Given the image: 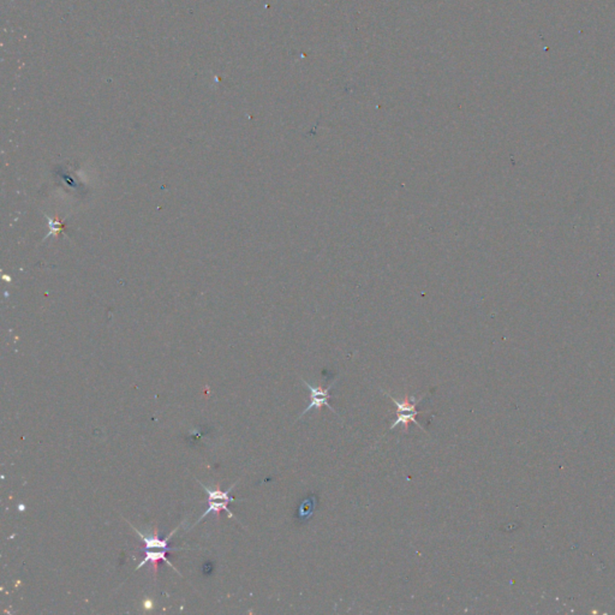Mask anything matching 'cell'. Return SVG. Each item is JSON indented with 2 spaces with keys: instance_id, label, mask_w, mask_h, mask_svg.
I'll use <instances>...</instances> for the list:
<instances>
[{
  "instance_id": "6da1fadb",
  "label": "cell",
  "mask_w": 615,
  "mask_h": 615,
  "mask_svg": "<svg viewBox=\"0 0 615 615\" xmlns=\"http://www.w3.org/2000/svg\"><path fill=\"white\" fill-rule=\"evenodd\" d=\"M381 390L386 395H387V397H388V398L393 400V403H395V407H397V418H395V422L390 425V430L395 429L397 425H403L404 432L407 433V429H409V422H412V423L416 425L418 428L423 429V427L420 425V422L416 420V416H418L420 413H422V412L417 410V405H418L420 400L425 398L427 395H422L420 398H417L416 395H411V397L407 395L403 400H398V399H395L393 395H390L388 392H386L385 390Z\"/></svg>"
},
{
  "instance_id": "7a4b0ae2",
  "label": "cell",
  "mask_w": 615,
  "mask_h": 615,
  "mask_svg": "<svg viewBox=\"0 0 615 615\" xmlns=\"http://www.w3.org/2000/svg\"><path fill=\"white\" fill-rule=\"evenodd\" d=\"M199 485H202V488H204L206 492H207V494H208V510L204 512L202 516L199 517V519L197 520V523L201 522V520L204 519V517L208 516L209 513H215V517H217V520H219L220 518L221 511L227 512V515L232 519H236V517L234 516V513L229 510V507L227 505L229 503H232L234 501V498H230V492L234 489V485H237V482L234 483V485H231V488L225 490V492H221L220 485L217 483L215 485V488L214 489H211L208 487H206V485H202L201 482L199 481Z\"/></svg>"
},
{
  "instance_id": "3957f363",
  "label": "cell",
  "mask_w": 615,
  "mask_h": 615,
  "mask_svg": "<svg viewBox=\"0 0 615 615\" xmlns=\"http://www.w3.org/2000/svg\"><path fill=\"white\" fill-rule=\"evenodd\" d=\"M338 380V377L334 379L333 382L327 388H324V387H315V386L310 385L307 380H304L302 379V381L304 382V385L307 386L308 390H310V403L308 405L307 409L303 410V412L301 413L298 416V420L301 418H303L305 415H307L308 412L312 410V409H321L322 407H327L330 410L333 411V413L335 415H338L337 411L334 410V407L328 403V399L331 398L330 390L333 388V386L335 385V382Z\"/></svg>"
}]
</instances>
